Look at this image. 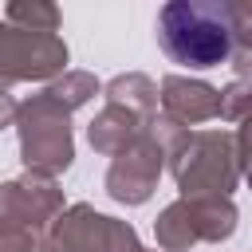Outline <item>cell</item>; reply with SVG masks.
I'll return each instance as SVG.
<instances>
[{
	"mask_svg": "<svg viewBox=\"0 0 252 252\" xmlns=\"http://www.w3.org/2000/svg\"><path fill=\"white\" fill-rule=\"evenodd\" d=\"M161 51L193 71L220 67L236 43V20L217 0H169L158 12Z\"/></svg>",
	"mask_w": 252,
	"mask_h": 252,
	"instance_id": "1",
	"label": "cell"
}]
</instances>
